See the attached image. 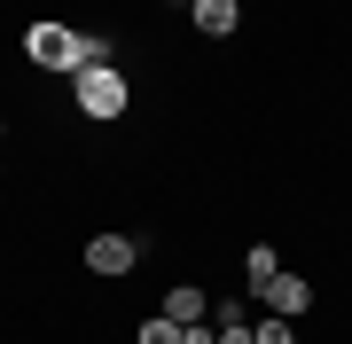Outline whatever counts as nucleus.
<instances>
[{
  "instance_id": "obj_2",
  "label": "nucleus",
  "mask_w": 352,
  "mask_h": 344,
  "mask_svg": "<svg viewBox=\"0 0 352 344\" xmlns=\"http://www.w3.org/2000/svg\"><path fill=\"white\" fill-rule=\"evenodd\" d=\"M141 251H149V235H94V242H87V266H94V274H133Z\"/></svg>"
},
{
  "instance_id": "obj_3",
  "label": "nucleus",
  "mask_w": 352,
  "mask_h": 344,
  "mask_svg": "<svg viewBox=\"0 0 352 344\" xmlns=\"http://www.w3.org/2000/svg\"><path fill=\"white\" fill-rule=\"evenodd\" d=\"M258 306H266V313H282V321H298L305 306H314V282H305V274H274V282L258 290Z\"/></svg>"
},
{
  "instance_id": "obj_5",
  "label": "nucleus",
  "mask_w": 352,
  "mask_h": 344,
  "mask_svg": "<svg viewBox=\"0 0 352 344\" xmlns=\"http://www.w3.org/2000/svg\"><path fill=\"white\" fill-rule=\"evenodd\" d=\"M164 321H180V329H196V321H212V297H204L196 282H180V290L164 297Z\"/></svg>"
},
{
  "instance_id": "obj_11",
  "label": "nucleus",
  "mask_w": 352,
  "mask_h": 344,
  "mask_svg": "<svg viewBox=\"0 0 352 344\" xmlns=\"http://www.w3.org/2000/svg\"><path fill=\"white\" fill-rule=\"evenodd\" d=\"M173 8H196V0H173Z\"/></svg>"
},
{
  "instance_id": "obj_9",
  "label": "nucleus",
  "mask_w": 352,
  "mask_h": 344,
  "mask_svg": "<svg viewBox=\"0 0 352 344\" xmlns=\"http://www.w3.org/2000/svg\"><path fill=\"white\" fill-rule=\"evenodd\" d=\"M219 344H251V321H219Z\"/></svg>"
},
{
  "instance_id": "obj_1",
  "label": "nucleus",
  "mask_w": 352,
  "mask_h": 344,
  "mask_svg": "<svg viewBox=\"0 0 352 344\" xmlns=\"http://www.w3.org/2000/svg\"><path fill=\"white\" fill-rule=\"evenodd\" d=\"M71 87H78V110L102 117V126H110V117H126V102H133V87H126V71H118V63H87Z\"/></svg>"
},
{
  "instance_id": "obj_8",
  "label": "nucleus",
  "mask_w": 352,
  "mask_h": 344,
  "mask_svg": "<svg viewBox=\"0 0 352 344\" xmlns=\"http://www.w3.org/2000/svg\"><path fill=\"white\" fill-rule=\"evenodd\" d=\"M141 344H180V321H164V313L141 321Z\"/></svg>"
},
{
  "instance_id": "obj_4",
  "label": "nucleus",
  "mask_w": 352,
  "mask_h": 344,
  "mask_svg": "<svg viewBox=\"0 0 352 344\" xmlns=\"http://www.w3.org/2000/svg\"><path fill=\"white\" fill-rule=\"evenodd\" d=\"M188 16H196V32H204V39H227V32L243 24V0H196Z\"/></svg>"
},
{
  "instance_id": "obj_6",
  "label": "nucleus",
  "mask_w": 352,
  "mask_h": 344,
  "mask_svg": "<svg viewBox=\"0 0 352 344\" xmlns=\"http://www.w3.org/2000/svg\"><path fill=\"white\" fill-rule=\"evenodd\" d=\"M243 274H251V290H266V282L282 274V258H274V251H266V242H258V251H251V266H243Z\"/></svg>"
},
{
  "instance_id": "obj_10",
  "label": "nucleus",
  "mask_w": 352,
  "mask_h": 344,
  "mask_svg": "<svg viewBox=\"0 0 352 344\" xmlns=\"http://www.w3.org/2000/svg\"><path fill=\"white\" fill-rule=\"evenodd\" d=\"M180 344H219V329H212V321H196V329H180Z\"/></svg>"
},
{
  "instance_id": "obj_7",
  "label": "nucleus",
  "mask_w": 352,
  "mask_h": 344,
  "mask_svg": "<svg viewBox=\"0 0 352 344\" xmlns=\"http://www.w3.org/2000/svg\"><path fill=\"white\" fill-rule=\"evenodd\" d=\"M251 344H289V321H282V313H258V321H251Z\"/></svg>"
}]
</instances>
